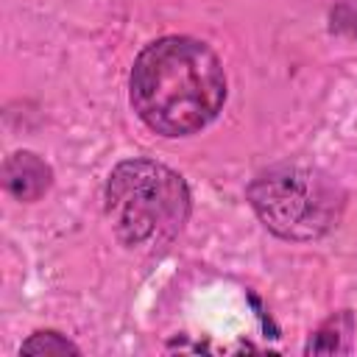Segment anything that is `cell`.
<instances>
[{"mask_svg":"<svg viewBox=\"0 0 357 357\" xmlns=\"http://www.w3.org/2000/svg\"><path fill=\"white\" fill-rule=\"evenodd\" d=\"M131 106L162 137H187L212 123L226 100L220 59L198 39L162 36L131 67Z\"/></svg>","mask_w":357,"mask_h":357,"instance_id":"obj_1","label":"cell"},{"mask_svg":"<svg viewBox=\"0 0 357 357\" xmlns=\"http://www.w3.org/2000/svg\"><path fill=\"white\" fill-rule=\"evenodd\" d=\"M106 212L128 248L165 245L190 215V190L178 173L159 162L126 159L109 173Z\"/></svg>","mask_w":357,"mask_h":357,"instance_id":"obj_2","label":"cell"},{"mask_svg":"<svg viewBox=\"0 0 357 357\" xmlns=\"http://www.w3.org/2000/svg\"><path fill=\"white\" fill-rule=\"evenodd\" d=\"M257 218L284 240H315L337 226L346 195L340 184L312 165H276L248 184Z\"/></svg>","mask_w":357,"mask_h":357,"instance_id":"obj_3","label":"cell"},{"mask_svg":"<svg viewBox=\"0 0 357 357\" xmlns=\"http://www.w3.org/2000/svg\"><path fill=\"white\" fill-rule=\"evenodd\" d=\"M50 167L31 151H17L3 165V184L20 201H36L50 187Z\"/></svg>","mask_w":357,"mask_h":357,"instance_id":"obj_4","label":"cell"},{"mask_svg":"<svg viewBox=\"0 0 357 357\" xmlns=\"http://www.w3.org/2000/svg\"><path fill=\"white\" fill-rule=\"evenodd\" d=\"M20 354L64 357V354H81V349H78L73 340H67L64 335H59V332H36V335H31V337L22 343Z\"/></svg>","mask_w":357,"mask_h":357,"instance_id":"obj_5","label":"cell"}]
</instances>
